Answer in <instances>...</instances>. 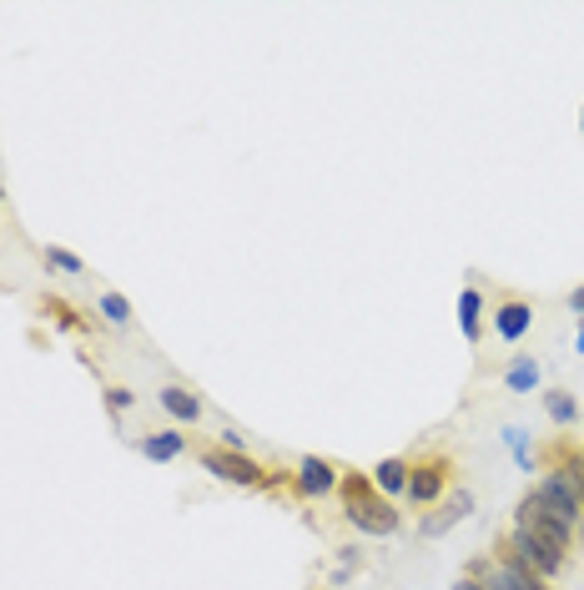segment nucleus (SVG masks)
<instances>
[{
    "label": "nucleus",
    "mask_w": 584,
    "mask_h": 590,
    "mask_svg": "<svg viewBox=\"0 0 584 590\" xmlns=\"http://www.w3.org/2000/svg\"><path fill=\"white\" fill-rule=\"evenodd\" d=\"M338 485H343V510H348V520H353L363 535H393V530H398L393 505H388L363 475H343Z\"/></svg>",
    "instance_id": "nucleus-1"
},
{
    "label": "nucleus",
    "mask_w": 584,
    "mask_h": 590,
    "mask_svg": "<svg viewBox=\"0 0 584 590\" xmlns=\"http://www.w3.org/2000/svg\"><path fill=\"white\" fill-rule=\"evenodd\" d=\"M534 500L574 530V520H579V510H584V464H559V469H549V475L539 480V490H534Z\"/></svg>",
    "instance_id": "nucleus-2"
},
{
    "label": "nucleus",
    "mask_w": 584,
    "mask_h": 590,
    "mask_svg": "<svg viewBox=\"0 0 584 590\" xmlns=\"http://www.w3.org/2000/svg\"><path fill=\"white\" fill-rule=\"evenodd\" d=\"M504 565H514V570H524V575H534V580H554V575H559V565H564V555H554V550H549V545H539L534 535L514 530V535H509V545H504Z\"/></svg>",
    "instance_id": "nucleus-3"
},
{
    "label": "nucleus",
    "mask_w": 584,
    "mask_h": 590,
    "mask_svg": "<svg viewBox=\"0 0 584 590\" xmlns=\"http://www.w3.org/2000/svg\"><path fill=\"white\" fill-rule=\"evenodd\" d=\"M202 464L227 485H267V469L257 459L237 454V449H202Z\"/></svg>",
    "instance_id": "nucleus-4"
},
{
    "label": "nucleus",
    "mask_w": 584,
    "mask_h": 590,
    "mask_svg": "<svg viewBox=\"0 0 584 590\" xmlns=\"http://www.w3.org/2000/svg\"><path fill=\"white\" fill-rule=\"evenodd\" d=\"M519 530H524V535H534L539 545H549L554 555H564V545H569V525H564L559 515H549L534 495L519 505Z\"/></svg>",
    "instance_id": "nucleus-5"
},
{
    "label": "nucleus",
    "mask_w": 584,
    "mask_h": 590,
    "mask_svg": "<svg viewBox=\"0 0 584 590\" xmlns=\"http://www.w3.org/2000/svg\"><path fill=\"white\" fill-rule=\"evenodd\" d=\"M449 485V459H423V464H408V500L413 505H433Z\"/></svg>",
    "instance_id": "nucleus-6"
},
{
    "label": "nucleus",
    "mask_w": 584,
    "mask_h": 590,
    "mask_svg": "<svg viewBox=\"0 0 584 590\" xmlns=\"http://www.w3.org/2000/svg\"><path fill=\"white\" fill-rule=\"evenodd\" d=\"M333 485H338L333 464H323V459H303V464H298V490H303L308 500H318V495H333Z\"/></svg>",
    "instance_id": "nucleus-7"
},
{
    "label": "nucleus",
    "mask_w": 584,
    "mask_h": 590,
    "mask_svg": "<svg viewBox=\"0 0 584 590\" xmlns=\"http://www.w3.org/2000/svg\"><path fill=\"white\" fill-rule=\"evenodd\" d=\"M529 323H534V308H529V303H499V308H494V333L509 338V343L524 338Z\"/></svg>",
    "instance_id": "nucleus-8"
},
{
    "label": "nucleus",
    "mask_w": 584,
    "mask_h": 590,
    "mask_svg": "<svg viewBox=\"0 0 584 590\" xmlns=\"http://www.w3.org/2000/svg\"><path fill=\"white\" fill-rule=\"evenodd\" d=\"M479 585H484V590H549L544 580H534V575H524V570L504 565V560H499V565H489Z\"/></svg>",
    "instance_id": "nucleus-9"
},
{
    "label": "nucleus",
    "mask_w": 584,
    "mask_h": 590,
    "mask_svg": "<svg viewBox=\"0 0 584 590\" xmlns=\"http://www.w3.org/2000/svg\"><path fill=\"white\" fill-rule=\"evenodd\" d=\"M378 495H408V459H383L378 475H373Z\"/></svg>",
    "instance_id": "nucleus-10"
},
{
    "label": "nucleus",
    "mask_w": 584,
    "mask_h": 590,
    "mask_svg": "<svg viewBox=\"0 0 584 590\" xmlns=\"http://www.w3.org/2000/svg\"><path fill=\"white\" fill-rule=\"evenodd\" d=\"M141 454H146V459H157V464H167V459L187 454V439L172 434V429H167V434H146V439H141Z\"/></svg>",
    "instance_id": "nucleus-11"
},
{
    "label": "nucleus",
    "mask_w": 584,
    "mask_h": 590,
    "mask_svg": "<svg viewBox=\"0 0 584 590\" xmlns=\"http://www.w3.org/2000/svg\"><path fill=\"white\" fill-rule=\"evenodd\" d=\"M162 409H167V414H177V419H202L197 394H192V389H177V384H167V389H162Z\"/></svg>",
    "instance_id": "nucleus-12"
},
{
    "label": "nucleus",
    "mask_w": 584,
    "mask_h": 590,
    "mask_svg": "<svg viewBox=\"0 0 584 590\" xmlns=\"http://www.w3.org/2000/svg\"><path fill=\"white\" fill-rule=\"evenodd\" d=\"M479 308H484L479 288H464V298H459V328H464L469 338H479Z\"/></svg>",
    "instance_id": "nucleus-13"
},
{
    "label": "nucleus",
    "mask_w": 584,
    "mask_h": 590,
    "mask_svg": "<svg viewBox=\"0 0 584 590\" xmlns=\"http://www.w3.org/2000/svg\"><path fill=\"white\" fill-rule=\"evenodd\" d=\"M544 409H549V419H554V424H574V414H579V404H574L564 389H554V394L544 399Z\"/></svg>",
    "instance_id": "nucleus-14"
},
{
    "label": "nucleus",
    "mask_w": 584,
    "mask_h": 590,
    "mask_svg": "<svg viewBox=\"0 0 584 590\" xmlns=\"http://www.w3.org/2000/svg\"><path fill=\"white\" fill-rule=\"evenodd\" d=\"M534 384H539V364H534V359H519V364L509 369V389L524 394V389H534Z\"/></svg>",
    "instance_id": "nucleus-15"
},
{
    "label": "nucleus",
    "mask_w": 584,
    "mask_h": 590,
    "mask_svg": "<svg viewBox=\"0 0 584 590\" xmlns=\"http://www.w3.org/2000/svg\"><path fill=\"white\" fill-rule=\"evenodd\" d=\"M101 313H106L111 323H131V303H126L121 293H101Z\"/></svg>",
    "instance_id": "nucleus-16"
},
{
    "label": "nucleus",
    "mask_w": 584,
    "mask_h": 590,
    "mask_svg": "<svg viewBox=\"0 0 584 590\" xmlns=\"http://www.w3.org/2000/svg\"><path fill=\"white\" fill-rule=\"evenodd\" d=\"M46 263L51 268H66V273H81V258H71L66 248H46Z\"/></svg>",
    "instance_id": "nucleus-17"
},
{
    "label": "nucleus",
    "mask_w": 584,
    "mask_h": 590,
    "mask_svg": "<svg viewBox=\"0 0 584 590\" xmlns=\"http://www.w3.org/2000/svg\"><path fill=\"white\" fill-rule=\"evenodd\" d=\"M106 399H111V409H116V414H121V409H131V394H126V389H111Z\"/></svg>",
    "instance_id": "nucleus-18"
},
{
    "label": "nucleus",
    "mask_w": 584,
    "mask_h": 590,
    "mask_svg": "<svg viewBox=\"0 0 584 590\" xmlns=\"http://www.w3.org/2000/svg\"><path fill=\"white\" fill-rule=\"evenodd\" d=\"M569 308H574V313H584V288H574V293H569Z\"/></svg>",
    "instance_id": "nucleus-19"
},
{
    "label": "nucleus",
    "mask_w": 584,
    "mask_h": 590,
    "mask_svg": "<svg viewBox=\"0 0 584 590\" xmlns=\"http://www.w3.org/2000/svg\"><path fill=\"white\" fill-rule=\"evenodd\" d=\"M454 590H484V585H479L474 575H464V580H454Z\"/></svg>",
    "instance_id": "nucleus-20"
},
{
    "label": "nucleus",
    "mask_w": 584,
    "mask_h": 590,
    "mask_svg": "<svg viewBox=\"0 0 584 590\" xmlns=\"http://www.w3.org/2000/svg\"><path fill=\"white\" fill-rule=\"evenodd\" d=\"M579 353H584V328H579Z\"/></svg>",
    "instance_id": "nucleus-21"
},
{
    "label": "nucleus",
    "mask_w": 584,
    "mask_h": 590,
    "mask_svg": "<svg viewBox=\"0 0 584 590\" xmlns=\"http://www.w3.org/2000/svg\"><path fill=\"white\" fill-rule=\"evenodd\" d=\"M0 202H6V187H0Z\"/></svg>",
    "instance_id": "nucleus-22"
}]
</instances>
